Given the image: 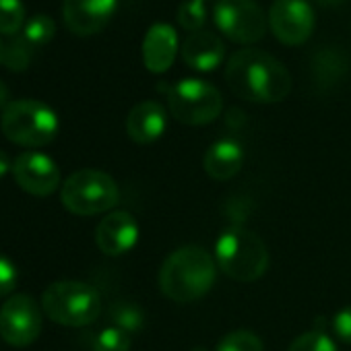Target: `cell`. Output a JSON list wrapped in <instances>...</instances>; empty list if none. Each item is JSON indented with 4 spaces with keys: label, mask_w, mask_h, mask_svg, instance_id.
<instances>
[{
    "label": "cell",
    "mask_w": 351,
    "mask_h": 351,
    "mask_svg": "<svg viewBox=\"0 0 351 351\" xmlns=\"http://www.w3.org/2000/svg\"><path fill=\"white\" fill-rule=\"evenodd\" d=\"M217 351H265V347L256 332L240 328V330L228 332L217 343Z\"/></svg>",
    "instance_id": "cell-24"
},
{
    "label": "cell",
    "mask_w": 351,
    "mask_h": 351,
    "mask_svg": "<svg viewBox=\"0 0 351 351\" xmlns=\"http://www.w3.org/2000/svg\"><path fill=\"white\" fill-rule=\"evenodd\" d=\"M110 318L114 326L126 330V332H138L145 324V314L136 304L130 302H118L110 308Z\"/></svg>",
    "instance_id": "cell-23"
},
{
    "label": "cell",
    "mask_w": 351,
    "mask_h": 351,
    "mask_svg": "<svg viewBox=\"0 0 351 351\" xmlns=\"http://www.w3.org/2000/svg\"><path fill=\"white\" fill-rule=\"evenodd\" d=\"M330 326H332L335 335H337L343 343H349V345H351V306L339 310V312L332 316Z\"/></svg>",
    "instance_id": "cell-28"
},
{
    "label": "cell",
    "mask_w": 351,
    "mask_h": 351,
    "mask_svg": "<svg viewBox=\"0 0 351 351\" xmlns=\"http://www.w3.org/2000/svg\"><path fill=\"white\" fill-rule=\"evenodd\" d=\"M228 87L252 104H279L291 93V75L283 62L256 48L238 50L226 66Z\"/></svg>",
    "instance_id": "cell-1"
},
{
    "label": "cell",
    "mask_w": 351,
    "mask_h": 351,
    "mask_svg": "<svg viewBox=\"0 0 351 351\" xmlns=\"http://www.w3.org/2000/svg\"><path fill=\"white\" fill-rule=\"evenodd\" d=\"M207 23V9L203 0H186L178 7V25L191 34L201 32Z\"/></svg>",
    "instance_id": "cell-25"
},
{
    "label": "cell",
    "mask_w": 351,
    "mask_h": 351,
    "mask_svg": "<svg viewBox=\"0 0 351 351\" xmlns=\"http://www.w3.org/2000/svg\"><path fill=\"white\" fill-rule=\"evenodd\" d=\"M203 165L209 178L217 182H228L244 165V149L234 138H219L207 149Z\"/></svg>",
    "instance_id": "cell-17"
},
{
    "label": "cell",
    "mask_w": 351,
    "mask_h": 351,
    "mask_svg": "<svg viewBox=\"0 0 351 351\" xmlns=\"http://www.w3.org/2000/svg\"><path fill=\"white\" fill-rule=\"evenodd\" d=\"M193 351H207L205 347H197V349H193Z\"/></svg>",
    "instance_id": "cell-33"
},
{
    "label": "cell",
    "mask_w": 351,
    "mask_h": 351,
    "mask_svg": "<svg viewBox=\"0 0 351 351\" xmlns=\"http://www.w3.org/2000/svg\"><path fill=\"white\" fill-rule=\"evenodd\" d=\"M130 345H132V335L114 324L97 330L91 339L93 351H130Z\"/></svg>",
    "instance_id": "cell-22"
},
{
    "label": "cell",
    "mask_w": 351,
    "mask_h": 351,
    "mask_svg": "<svg viewBox=\"0 0 351 351\" xmlns=\"http://www.w3.org/2000/svg\"><path fill=\"white\" fill-rule=\"evenodd\" d=\"M9 171H13V163H11V157L0 149V178L7 176Z\"/></svg>",
    "instance_id": "cell-29"
},
{
    "label": "cell",
    "mask_w": 351,
    "mask_h": 351,
    "mask_svg": "<svg viewBox=\"0 0 351 351\" xmlns=\"http://www.w3.org/2000/svg\"><path fill=\"white\" fill-rule=\"evenodd\" d=\"M17 267L15 263L0 252V298H7L17 287Z\"/></svg>",
    "instance_id": "cell-27"
},
{
    "label": "cell",
    "mask_w": 351,
    "mask_h": 351,
    "mask_svg": "<svg viewBox=\"0 0 351 351\" xmlns=\"http://www.w3.org/2000/svg\"><path fill=\"white\" fill-rule=\"evenodd\" d=\"M118 0H62V17L71 34L89 38L99 34L114 17Z\"/></svg>",
    "instance_id": "cell-12"
},
{
    "label": "cell",
    "mask_w": 351,
    "mask_h": 351,
    "mask_svg": "<svg viewBox=\"0 0 351 351\" xmlns=\"http://www.w3.org/2000/svg\"><path fill=\"white\" fill-rule=\"evenodd\" d=\"M215 275V256L201 246H182L163 261L159 269V289L173 302L191 304L213 287Z\"/></svg>",
    "instance_id": "cell-2"
},
{
    "label": "cell",
    "mask_w": 351,
    "mask_h": 351,
    "mask_svg": "<svg viewBox=\"0 0 351 351\" xmlns=\"http://www.w3.org/2000/svg\"><path fill=\"white\" fill-rule=\"evenodd\" d=\"M120 191L110 173L99 169H79L71 173L60 189V201L73 215L89 217L108 213L118 205Z\"/></svg>",
    "instance_id": "cell-6"
},
{
    "label": "cell",
    "mask_w": 351,
    "mask_h": 351,
    "mask_svg": "<svg viewBox=\"0 0 351 351\" xmlns=\"http://www.w3.org/2000/svg\"><path fill=\"white\" fill-rule=\"evenodd\" d=\"M34 54H36V48L19 34L15 38H9V42L3 44V60H0V64L13 73H23L32 66Z\"/></svg>",
    "instance_id": "cell-19"
},
{
    "label": "cell",
    "mask_w": 351,
    "mask_h": 351,
    "mask_svg": "<svg viewBox=\"0 0 351 351\" xmlns=\"http://www.w3.org/2000/svg\"><path fill=\"white\" fill-rule=\"evenodd\" d=\"M44 324V310L29 293L11 295L0 308V337L13 347H27L38 341Z\"/></svg>",
    "instance_id": "cell-9"
},
{
    "label": "cell",
    "mask_w": 351,
    "mask_h": 351,
    "mask_svg": "<svg viewBox=\"0 0 351 351\" xmlns=\"http://www.w3.org/2000/svg\"><path fill=\"white\" fill-rule=\"evenodd\" d=\"M213 19L219 32L236 44L261 42L269 25V17L256 0H217Z\"/></svg>",
    "instance_id": "cell-8"
},
{
    "label": "cell",
    "mask_w": 351,
    "mask_h": 351,
    "mask_svg": "<svg viewBox=\"0 0 351 351\" xmlns=\"http://www.w3.org/2000/svg\"><path fill=\"white\" fill-rule=\"evenodd\" d=\"M203 3H205V0H203Z\"/></svg>",
    "instance_id": "cell-34"
},
{
    "label": "cell",
    "mask_w": 351,
    "mask_h": 351,
    "mask_svg": "<svg viewBox=\"0 0 351 351\" xmlns=\"http://www.w3.org/2000/svg\"><path fill=\"white\" fill-rule=\"evenodd\" d=\"M11 104V91L5 85V81H0V110H5Z\"/></svg>",
    "instance_id": "cell-30"
},
{
    "label": "cell",
    "mask_w": 351,
    "mask_h": 351,
    "mask_svg": "<svg viewBox=\"0 0 351 351\" xmlns=\"http://www.w3.org/2000/svg\"><path fill=\"white\" fill-rule=\"evenodd\" d=\"M13 178L27 195L50 197L60 186V167L46 153L25 151L13 161Z\"/></svg>",
    "instance_id": "cell-11"
},
{
    "label": "cell",
    "mask_w": 351,
    "mask_h": 351,
    "mask_svg": "<svg viewBox=\"0 0 351 351\" xmlns=\"http://www.w3.org/2000/svg\"><path fill=\"white\" fill-rule=\"evenodd\" d=\"M316 5H320V7H339V5H343L345 0H314Z\"/></svg>",
    "instance_id": "cell-31"
},
{
    "label": "cell",
    "mask_w": 351,
    "mask_h": 351,
    "mask_svg": "<svg viewBox=\"0 0 351 351\" xmlns=\"http://www.w3.org/2000/svg\"><path fill=\"white\" fill-rule=\"evenodd\" d=\"M0 60H3V42H0Z\"/></svg>",
    "instance_id": "cell-32"
},
{
    "label": "cell",
    "mask_w": 351,
    "mask_h": 351,
    "mask_svg": "<svg viewBox=\"0 0 351 351\" xmlns=\"http://www.w3.org/2000/svg\"><path fill=\"white\" fill-rule=\"evenodd\" d=\"M27 23L23 0H0V36L15 38Z\"/></svg>",
    "instance_id": "cell-20"
},
{
    "label": "cell",
    "mask_w": 351,
    "mask_h": 351,
    "mask_svg": "<svg viewBox=\"0 0 351 351\" xmlns=\"http://www.w3.org/2000/svg\"><path fill=\"white\" fill-rule=\"evenodd\" d=\"M312 79L320 89H330L335 87L349 71V58L345 56L343 50L335 46L320 48L310 62Z\"/></svg>",
    "instance_id": "cell-18"
},
{
    "label": "cell",
    "mask_w": 351,
    "mask_h": 351,
    "mask_svg": "<svg viewBox=\"0 0 351 351\" xmlns=\"http://www.w3.org/2000/svg\"><path fill=\"white\" fill-rule=\"evenodd\" d=\"M226 58V44L223 40L207 29L191 34L182 44V60L186 66L199 73L215 71Z\"/></svg>",
    "instance_id": "cell-15"
},
{
    "label": "cell",
    "mask_w": 351,
    "mask_h": 351,
    "mask_svg": "<svg viewBox=\"0 0 351 351\" xmlns=\"http://www.w3.org/2000/svg\"><path fill=\"white\" fill-rule=\"evenodd\" d=\"M44 314L62 326H89L101 314V298L95 287L83 281L62 279L50 283L42 293Z\"/></svg>",
    "instance_id": "cell-4"
},
{
    "label": "cell",
    "mask_w": 351,
    "mask_h": 351,
    "mask_svg": "<svg viewBox=\"0 0 351 351\" xmlns=\"http://www.w3.org/2000/svg\"><path fill=\"white\" fill-rule=\"evenodd\" d=\"M287 351H337V345L322 328H314L295 337Z\"/></svg>",
    "instance_id": "cell-26"
},
{
    "label": "cell",
    "mask_w": 351,
    "mask_h": 351,
    "mask_svg": "<svg viewBox=\"0 0 351 351\" xmlns=\"http://www.w3.org/2000/svg\"><path fill=\"white\" fill-rule=\"evenodd\" d=\"M167 114L157 101H141L126 116V132L138 145H151L165 132Z\"/></svg>",
    "instance_id": "cell-16"
},
{
    "label": "cell",
    "mask_w": 351,
    "mask_h": 351,
    "mask_svg": "<svg viewBox=\"0 0 351 351\" xmlns=\"http://www.w3.org/2000/svg\"><path fill=\"white\" fill-rule=\"evenodd\" d=\"M215 263L230 279L250 283L267 273L269 250L254 232L234 226L217 238Z\"/></svg>",
    "instance_id": "cell-3"
},
{
    "label": "cell",
    "mask_w": 351,
    "mask_h": 351,
    "mask_svg": "<svg viewBox=\"0 0 351 351\" xmlns=\"http://www.w3.org/2000/svg\"><path fill=\"white\" fill-rule=\"evenodd\" d=\"M316 15L308 0H275L269 9V27L285 46H302L310 40Z\"/></svg>",
    "instance_id": "cell-10"
},
{
    "label": "cell",
    "mask_w": 351,
    "mask_h": 351,
    "mask_svg": "<svg viewBox=\"0 0 351 351\" xmlns=\"http://www.w3.org/2000/svg\"><path fill=\"white\" fill-rule=\"evenodd\" d=\"M169 114L189 126H205L219 118L223 97L219 89L203 79H182L167 87Z\"/></svg>",
    "instance_id": "cell-7"
},
{
    "label": "cell",
    "mask_w": 351,
    "mask_h": 351,
    "mask_svg": "<svg viewBox=\"0 0 351 351\" xmlns=\"http://www.w3.org/2000/svg\"><path fill=\"white\" fill-rule=\"evenodd\" d=\"M178 32L167 23H153L143 40V64L149 73L161 75L171 69L178 54Z\"/></svg>",
    "instance_id": "cell-14"
},
{
    "label": "cell",
    "mask_w": 351,
    "mask_h": 351,
    "mask_svg": "<svg viewBox=\"0 0 351 351\" xmlns=\"http://www.w3.org/2000/svg\"><path fill=\"white\" fill-rule=\"evenodd\" d=\"M0 128L11 143L40 149L56 138L60 122L48 104L38 99H15L3 110Z\"/></svg>",
    "instance_id": "cell-5"
},
{
    "label": "cell",
    "mask_w": 351,
    "mask_h": 351,
    "mask_svg": "<svg viewBox=\"0 0 351 351\" xmlns=\"http://www.w3.org/2000/svg\"><path fill=\"white\" fill-rule=\"evenodd\" d=\"M136 242L138 223L128 211L108 213L95 230V244L106 256H122L130 252Z\"/></svg>",
    "instance_id": "cell-13"
},
{
    "label": "cell",
    "mask_w": 351,
    "mask_h": 351,
    "mask_svg": "<svg viewBox=\"0 0 351 351\" xmlns=\"http://www.w3.org/2000/svg\"><path fill=\"white\" fill-rule=\"evenodd\" d=\"M21 36L34 46V48H42V46H48L54 36H56V21L46 15V13H38L34 17L27 19Z\"/></svg>",
    "instance_id": "cell-21"
}]
</instances>
